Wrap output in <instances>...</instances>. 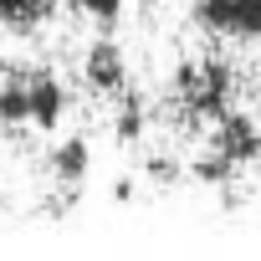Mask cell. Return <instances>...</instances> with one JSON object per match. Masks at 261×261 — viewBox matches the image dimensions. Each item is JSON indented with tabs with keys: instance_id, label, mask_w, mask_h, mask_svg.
<instances>
[{
	"instance_id": "1",
	"label": "cell",
	"mask_w": 261,
	"mask_h": 261,
	"mask_svg": "<svg viewBox=\"0 0 261 261\" xmlns=\"http://www.w3.org/2000/svg\"><path fill=\"white\" fill-rule=\"evenodd\" d=\"M174 87H179V102H185L190 118L215 123L236 97V72H230L225 57H205V62H185L174 72Z\"/></svg>"
},
{
	"instance_id": "2",
	"label": "cell",
	"mask_w": 261,
	"mask_h": 261,
	"mask_svg": "<svg viewBox=\"0 0 261 261\" xmlns=\"http://www.w3.org/2000/svg\"><path fill=\"white\" fill-rule=\"evenodd\" d=\"M210 149L215 154H225L230 164H256L261 159V128H256V118L251 113H236V108H225L215 123H210Z\"/></svg>"
},
{
	"instance_id": "3",
	"label": "cell",
	"mask_w": 261,
	"mask_h": 261,
	"mask_svg": "<svg viewBox=\"0 0 261 261\" xmlns=\"http://www.w3.org/2000/svg\"><path fill=\"white\" fill-rule=\"evenodd\" d=\"M82 77H87L92 92L118 97V92L128 87V62H123V51H118L113 41H92L87 57H82Z\"/></svg>"
},
{
	"instance_id": "4",
	"label": "cell",
	"mask_w": 261,
	"mask_h": 261,
	"mask_svg": "<svg viewBox=\"0 0 261 261\" xmlns=\"http://www.w3.org/2000/svg\"><path fill=\"white\" fill-rule=\"evenodd\" d=\"M26 82H31V128L57 134L62 118H67V108H72V92H67L57 77H46V72H36V77H26Z\"/></svg>"
},
{
	"instance_id": "5",
	"label": "cell",
	"mask_w": 261,
	"mask_h": 261,
	"mask_svg": "<svg viewBox=\"0 0 261 261\" xmlns=\"http://www.w3.org/2000/svg\"><path fill=\"white\" fill-rule=\"evenodd\" d=\"M87 169H92V144H87L82 134H72V139H62V144L51 149V179H57V185H82Z\"/></svg>"
},
{
	"instance_id": "6",
	"label": "cell",
	"mask_w": 261,
	"mask_h": 261,
	"mask_svg": "<svg viewBox=\"0 0 261 261\" xmlns=\"http://www.w3.org/2000/svg\"><path fill=\"white\" fill-rule=\"evenodd\" d=\"M0 123L6 128H31V82L21 72L0 82Z\"/></svg>"
},
{
	"instance_id": "7",
	"label": "cell",
	"mask_w": 261,
	"mask_h": 261,
	"mask_svg": "<svg viewBox=\"0 0 261 261\" xmlns=\"http://www.w3.org/2000/svg\"><path fill=\"white\" fill-rule=\"evenodd\" d=\"M139 134H144V97H134V92H118V118H113V139L118 144H139Z\"/></svg>"
},
{
	"instance_id": "8",
	"label": "cell",
	"mask_w": 261,
	"mask_h": 261,
	"mask_svg": "<svg viewBox=\"0 0 261 261\" xmlns=\"http://www.w3.org/2000/svg\"><path fill=\"white\" fill-rule=\"evenodd\" d=\"M230 16H236V0H195V21L215 36H230Z\"/></svg>"
},
{
	"instance_id": "9",
	"label": "cell",
	"mask_w": 261,
	"mask_h": 261,
	"mask_svg": "<svg viewBox=\"0 0 261 261\" xmlns=\"http://www.w3.org/2000/svg\"><path fill=\"white\" fill-rule=\"evenodd\" d=\"M230 36H236V41H261V0H236Z\"/></svg>"
},
{
	"instance_id": "10",
	"label": "cell",
	"mask_w": 261,
	"mask_h": 261,
	"mask_svg": "<svg viewBox=\"0 0 261 261\" xmlns=\"http://www.w3.org/2000/svg\"><path fill=\"white\" fill-rule=\"evenodd\" d=\"M236 169H241V164H230V159H225V154H215V149H210L205 159H195V179H200V185H215V190H220V185H230V179H236Z\"/></svg>"
},
{
	"instance_id": "11",
	"label": "cell",
	"mask_w": 261,
	"mask_h": 261,
	"mask_svg": "<svg viewBox=\"0 0 261 261\" xmlns=\"http://www.w3.org/2000/svg\"><path fill=\"white\" fill-rule=\"evenodd\" d=\"M0 31H16V36H31V31H36V16H31V0H0Z\"/></svg>"
},
{
	"instance_id": "12",
	"label": "cell",
	"mask_w": 261,
	"mask_h": 261,
	"mask_svg": "<svg viewBox=\"0 0 261 261\" xmlns=\"http://www.w3.org/2000/svg\"><path fill=\"white\" fill-rule=\"evenodd\" d=\"M72 6H77V11L87 16V21H97L102 31L123 21V0H72Z\"/></svg>"
},
{
	"instance_id": "13",
	"label": "cell",
	"mask_w": 261,
	"mask_h": 261,
	"mask_svg": "<svg viewBox=\"0 0 261 261\" xmlns=\"http://www.w3.org/2000/svg\"><path fill=\"white\" fill-rule=\"evenodd\" d=\"M57 11H62V0H31V16H36V26L57 21Z\"/></svg>"
},
{
	"instance_id": "14",
	"label": "cell",
	"mask_w": 261,
	"mask_h": 261,
	"mask_svg": "<svg viewBox=\"0 0 261 261\" xmlns=\"http://www.w3.org/2000/svg\"><path fill=\"white\" fill-rule=\"evenodd\" d=\"M149 174H154V179H164V185H169V179H174V164H164V159H154V164H149Z\"/></svg>"
},
{
	"instance_id": "15",
	"label": "cell",
	"mask_w": 261,
	"mask_h": 261,
	"mask_svg": "<svg viewBox=\"0 0 261 261\" xmlns=\"http://www.w3.org/2000/svg\"><path fill=\"white\" fill-rule=\"evenodd\" d=\"M0 205H6V185H0Z\"/></svg>"
}]
</instances>
